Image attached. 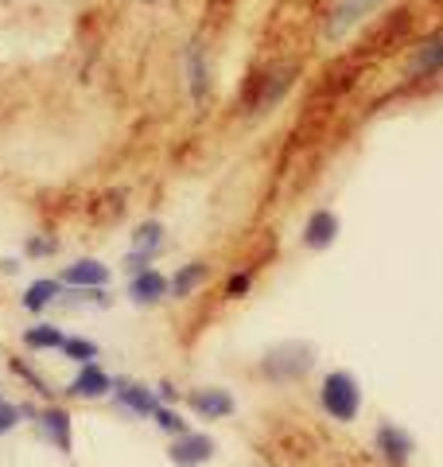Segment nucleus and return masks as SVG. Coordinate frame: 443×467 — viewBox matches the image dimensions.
Segmentation results:
<instances>
[{
	"mask_svg": "<svg viewBox=\"0 0 443 467\" xmlns=\"http://www.w3.org/2000/svg\"><path fill=\"white\" fill-rule=\"evenodd\" d=\"M249 285H253V273H233L230 281H226V296L230 300H242L245 292H249Z\"/></svg>",
	"mask_w": 443,
	"mask_h": 467,
	"instance_id": "obj_23",
	"label": "nucleus"
},
{
	"mask_svg": "<svg viewBox=\"0 0 443 467\" xmlns=\"http://www.w3.org/2000/svg\"><path fill=\"white\" fill-rule=\"evenodd\" d=\"M36 425H39V436L47 444H55L58 451H70V429H74V420L63 405H47V409H39L36 413Z\"/></svg>",
	"mask_w": 443,
	"mask_h": 467,
	"instance_id": "obj_10",
	"label": "nucleus"
},
{
	"mask_svg": "<svg viewBox=\"0 0 443 467\" xmlns=\"http://www.w3.org/2000/svg\"><path fill=\"white\" fill-rule=\"evenodd\" d=\"M125 296L137 304V308H152V304L171 296V281L160 269L148 265L140 273H129V292H125Z\"/></svg>",
	"mask_w": 443,
	"mask_h": 467,
	"instance_id": "obj_4",
	"label": "nucleus"
},
{
	"mask_svg": "<svg viewBox=\"0 0 443 467\" xmlns=\"http://www.w3.org/2000/svg\"><path fill=\"white\" fill-rule=\"evenodd\" d=\"M58 281L67 288H109V265H101L98 257H78L74 265L63 269Z\"/></svg>",
	"mask_w": 443,
	"mask_h": 467,
	"instance_id": "obj_12",
	"label": "nucleus"
},
{
	"mask_svg": "<svg viewBox=\"0 0 443 467\" xmlns=\"http://www.w3.org/2000/svg\"><path fill=\"white\" fill-rule=\"evenodd\" d=\"M377 451H381V460H386L389 467H408V460H412V436L401 425L386 420V425L377 429Z\"/></svg>",
	"mask_w": 443,
	"mask_h": 467,
	"instance_id": "obj_11",
	"label": "nucleus"
},
{
	"mask_svg": "<svg viewBox=\"0 0 443 467\" xmlns=\"http://www.w3.org/2000/svg\"><path fill=\"white\" fill-rule=\"evenodd\" d=\"M12 370H16V374L24 378V382H32V386H36V393H51V386L43 382V378H39L32 367H27V362H12Z\"/></svg>",
	"mask_w": 443,
	"mask_h": 467,
	"instance_id": "obj_24",
	"label": "nucleus"
},
{
	"mask_svg": "<svg viewBox=\"0 0 443 467\" xmlns=\"http://www.w3.org/2000/svg\"><path fill=\"white\" fill-rule=\"evenodd\" d=\"M63 281H55V276H36L32 285L24 288V312H32V316H39L43 308H51V304H58L63 300Z\"/></svg>",
	"mask_w": 443,
	"mask_h": 467,
	"instance_id": "obj_14",
	"label": "nucleus"
},
{
	"mask_svg": "<svg viewBox=\"0 0 443 467\" xmlns=\"http://www.w3.org/2000/svg\"><path fill=\"white\" fill-rule=\"evenodd\" d=\"M20 417H24V409L16 401H8V398H0V436H8L12 429L20 425Z\"/></svg>",
	"mask_w": 443,
	"mask_h": 467,
	"instance_id": "obj_22",
	"label": "nucleus"
},
{
	"mask_svg": "<svg viewBox=\"0 0 443 467\" xmlns=\"http://www.w3.org/2000/svg\"><path fill=\"white\" fill-rule=\"evenodd\" d=\"M187 75H191V98L206 101V94H211V78H206L202 47H191V51H187Z\"/></svg>",
	"mask_w": 443,
	"mask_h": 467,
	"instance_id": "obj_18",
	"label": "nucleus"
},
{
	"mask_svg": "<svg viewBox=\"0 0 443 467\" xmlns=\"http://www.w3.org/2000/svg\"><path fill=\"white\" fill-rule=\"evenodd\" d=\"M113 382H117V378L106 367L86 362V367H78V374L70 378L67 393H70V398H78V401H98V398H106V393H113Z\"/></svg>",
	"mask_w": 443,
	"mask_h": 467,
	"instance_id": "obj_5",
	"label": "nucleus"
},
{
	"mask_svg": "<svg viewBox=\"0 0 443 467\" xmlns=\"http://www.w3.org/2000/svg\"><path fill=\"white\" fill-rule=\"evenodd\" d=\"M206 276H211V265H206V261H187V265H180L171 276V300H187Z\"/></svg>",
	"mask_w": 443,
	"mask_h": 467,
	"instance_id": "obj_16",
	"label": "nucleus"
},
{
	"mask_svg": "<svg viewBox=\"0 0 443 467\" xmlns=\"http://www.w3.org/2000/svg\"><path fill=\"white\" fill-rule=\"evenodd\" d=\"M160 250H164V226L160 223H140L137 234H132V250L125 257V269L129 273L148 269V261H152Z\"/></svg>",
	"mask_w": 443,
	"mask_h": 467,
	"instance_id": "obj_6",
	"label": "nucleus"
},
{
	"mask_svg": "<svg viewBox=\"0 0 443 467\" xmlns=\"http://www.w3.org/2000/svg\"><path fill=\"white\" fill-rule=\"evenodd\" d=\"M319 405H323V413H327L331 420H338V425L358 420V413H362L358 378H354L350 370H331L327 378H323V386H319Z\"/></svg>",
	"mask_w": 443,
	"mask_h": 467,
	"instance_id": "obj_1",
	"label": "nucleus"
},
{
	"mask_svg": "<svg viewBox=\"0 0 443 467\" xmlns=\"http://www.w3.org/2000/svg\"><path fill=\"white\" fill-rule=\"evenodd\" d=\"M152 420H156V429H160V432H168V436H183V432H191V429H187V420L175 413L171 405H160L156 413H152Z\"/></svg>",
	"mask_w": 443,
	"mask_h": 467,
	"instance_id": "obj_20",
	"label": "nucleus"
},
{
	"mask_svg": "<svg viewBox=\"0 0 443 467\" xmlns=\"http://www.w3.org/2000/svg\"><path fill=\"white\" fill-rule=\"evenodd\" d=\"M63 339H67L63 327H58V324H47V319L24 331V347H27V350H58V347H63Z\"/></svg>",
	"mask_w": 443,
	"mask_h": 467,
	"instance_id": "obj_17",
	"label": "nucleus"
},
{
	"mask_svg": "<svg viewBox=\"0 0 443 467\" xmlns=\"http://www.w3.org/2000/svg\"><path fill=\"white\" fill-rule=\"evenodd\" d=\"M443 70V36H432V39H424L417 55H412V63H408V75L412 78H424V75H439Z\"/></svg>",
	"mask_w": 443,
	"mask_h": 467,
	"instance_id": "obj_15",
	"label": "nucleus"
},
{
	"mask_svg": "<svg viewBox=\"0 0 443 467\" xmlns=\"http://www.w3.org/2000/svg\"><path fill=\"white\" fill-rule=\"evenodd\" d=\"M63 355L70 358V362H78V367H86V362H94L98 358V343L94 339H82V335H70V339H63Z\"/></svg>",
	"mask_w": 443,
	"mask_h": 467,
	"instance_id": "obj_19",
	"label": "nucleus"
},
{
	"mask_svg": "<svg viewBox=\"0 0 443 467\" xmlns=\"http://www.w3.org/2000/svg\"><path fill=\"white\" fill-rule=\"evenodd\" d=\"M338 230H343V223H338V214H335V211H327V207H319V211H312V218L304 223L300 242L307 245V250H327V245H335Z\"/></svg>",
	"mask_w": 443,
	"mask_h": 467,
	"instance_id": "obj_9",
	"label": "nucleus"
},
{
	"mask_svg": "<svg viewBox=\"0 0 443 467\" xmlns=\"http://www.w3.org/2000/svg\"><path fill=\"white\" fill-rule=\"evenodd\" d=\"M0 273H5V276H16V273H20V261H16V257H0Z\"/></svg>",
	"mask_w": 443,
	"mask_h": 467,
	"instance_id": "obj_26",
	"label": "nucleus"
},
{
	"mask_svg": "<svg viewBox=\"0 0 443 467\" xmlns=\"http://www.w3.org/2000/svg\"><path fill=\"white\" fill-rule=\"evenodd\" d=\"M381 5V0H343L335 12H331V20H327V39H338V36H346L354 24H358L362 16H369Z\"/></svg>",
	"mask_w": 443,
	"mask_h": 467,
	"instance_id": "obj_13",
	"label": "nucleus"
},
{
	"mask_svg": "<svg viewBox=\"0 0 443 467\" xmlns=\"http://www.w3.org/2000/svg\"><path fill=\"white\" fill-rule=\"evenodd\" d=\"M214 436H206V432H183V436H171V444H168V460L175 467H202V463H211L214 460Z\"/></svg>",
	"mask_w": 443,
	"mask_h": 467,
	"instance_id": "obj_3",
	"label": "nucleus"
},
{
	"mask_svg": "<svg viewBox=\"0 0 443 467\" xmlns=\"http://www.w3.org/2000/svg\"><path fill=\"white\" fill-rule=\"evenodd\" d=\"M113 401L121 405L125 413H132V417H152L160 409L156 389H148L140 382H129V378H117V382H113Z\"/></svg>",
	"mask_w": 443,
	"mask_h": 467,
	"instance_id": "obj_8",
	"label": "nucleus"
},
{
	"mask_svg": "<svg viewBox=\"0 0 443 467\" xmlns=\"http://www.w3.org/2000/svg\"><path fill=\"white\" fill-rule=\"evenodd\" d=\"M27 257H55L58 254V238H43V234H32L24 245Z\"/></svg>",
	"mask_w": 443,
	"mask_h": 467,
	"instance_id": "obj_21",
	"label": "nucleus"
},
{
	"mask_svg": "<svg viewBox=\"0 0 443 467\" xmlns=\"http://www.w3.org/2000/svg\"><path fill=\"white\" fill-rule=\"evenodd\" d=\"M156 398H160V405H171L175 398H180V393H175L171 382H160V386H156Z\"/></svg>",
	"mask_w": 443,
	"mask_h": 467,
	"instance_id": "obj_25",
	"label": "nucleus"
},
{
	"mask_svg": "<svg viewBox=\"0 0 443 467\" xmlns=\"http://www.w3.org/2000/svg\"><path fill=\"white\" fill-rule=\"evenodd\" d=\"M187 405H191V413H199L202 420L233 417V409H238V401H233V393H230V389H218V386L191 389V393H187Z\"/></svg>",
	"mask_w": 443,
	"mask_h": 467,
	"instance_id": "obj_7",
	"label": "nucleus"
},
{
	"mask_svg": "<svg viewBox=\"0 0 443 467\" xmlns=\"http://www.w3.org/2000/svg\"><path fill=\"white\" fill-rule=\"evenodd\" d=\"M312 355L315 350L307 343H280V347H273L269 355H264L261 370H264V378H273V382H292V378L312 370V362H315Z\"/></svg>",
	"mask_w": 443,
	"mask_h": 467,
	"instance_id": "obj_2",
	"label": "nucleus"
}]
</instances>
